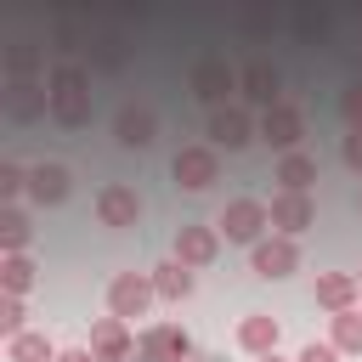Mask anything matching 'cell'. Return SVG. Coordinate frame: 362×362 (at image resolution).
Returning <instances> with one entry per match:
<instances>
[{
  "instance_id": "cell-1",
  "label": "cell",
  "mask_w": 362,
  "mask_h": 362,
  "mask_svg": "<svg viewBox=\"0 0 362 362\" xmlns=\"http://www.w3.org/2000/svg\"><path fill=\"white\" fill-rule=\"evenodd\" d=\"M187 90H192L209 113H215V107H232L226 96L238 90V68H232L226 57H198V62H192V74H187Z\"/></svg>"
},
{
  "instance_id": "cell-2",
  "label": "cell",
  "mask_w": 362,
  "mask_h": 362,
  "mask_svg": "<svg viewBox=\"0 0 362 362\" xmlns=\"http://www.w3.org/2000/svg\"><path fill=\"white\" fill-rule=\"evenodd\" d=\"M153 300H158V294H153V272H119V277L107 283V317H119V322L147 317Z\"/></svg>"
},
{
  "instance_id": "cell-3",
  "label": "cell",
  "mask_w": 362,
  "mask_h": 362,
  "mask_svg": "<svg viewBox=\"0 0 362 362\" xmlns=\"http://www.w3.org/2000/svg\"><path fill=\"white\" fill-rule=\"evenodd\" d=\"M0 113H6L11 124L51 119V85H40V79H6V90H0Z\"/></svg>"
},
{
  "instance_id": "cell-4",
  "label": "cell",
  "mask_w": 362,
  "mask_h": 362,
  "mask_svg": "<svg viewBox=\"0 0 362 362\" xmlns=\"http://www.w3.org/2000/svg\"><path fill=\"white\" fill-rule=\"evenodd\" d=\"M215 226H221V238H226V243H249V249H255V243H260V232L272 226V209H266L260 198H232V204L221 209V221H215Z\"/></svg>"
},
{
  "instance_id": "cell-5",
  "label": "cell",
  "mask_w": 362,
  "mask_h": 362,
  "mask_svg": "<svg viewBox=\"0 0 362 362\" xmlns=\"http://www.w3.org/2000/svg\"><path fill=\"white\" fill-rule=\"evenodd\" d=\"M192 356V339L181 322H147L136 334V362H187Z\"/></svg>"
},
{
  "instance_id": "cell-6",
  "label": "cell",
  "mask_w": 362,
  "mask_h": 362,
  "mask_svg": "<svg viewBox=\"0 0 362 362\" xmlns=\"http://www.w3.org/2000/svg\"><path fill=\"white\" fill-rule=\"evenodd\" d=\"M238 96L255 102L260 113L277 107V102H283V74H277V62H272V57H249V62L238 68Z\"/></svg>"
},
{
  "instance_id": "cell-7",
  "label": "cell",
  "mask_w": 362,
  "mask_h": 362,
  "mask_svg": "<svg viewBox=\"0 0 362 362\" xmlns=\"http://www.w3.org/2000/svg\"><path fill=\"white\" fill-rule=\"evenodd\" d=\"M170 175H175V187H187V192H209V187L221 181V158H215L209 141H198V147H181V153L170 158Z\"/></svg>"
},
{
  "instance_id": "cell-8",
  "label": "cell",
  "mask_w": 362,
  "mask_h": 362,
  "mask_svg": "<svg viewBox=\"0 0 362 362\" xmlns=\"http://www.w3.org/2000/svg\"><path fill=\"white\" fill-rule=\"evenodd\" d=\"M260 141L277 147V153H300V141H305V113H300L294 102L266 107V113H260Z\"/></svg>"
},
{
  "instance_id": "cell-9",
  "label": "cell",
  "mask_w": 362,
  "mask_h": 362,
  "mask_svg": "<svg viewBox=\"0 0 362 362\" xmlns=\"http://www.w3.org/2000/svg\"><path fill=\"white\" fill-rule=\"evenodd\" d=\"M136 221H141V192L124 187V181H107V187L96 192V226L124 232V226H136Z\"/></svg>"
},
{
  "instance_id": "cell-10",
  "label": "cell",
  "mask_w": 362,
  "mask_h": 362,
  "mask_svg": "<svg viewBox=\"0 0 362 362\" xmlns=\"http://www.w3.org/2000/svg\"><path fill=\"white\" fill-rule=\"evenodd\" d=\"M260 136V124H255V113L249 107H215L209 113V147H226V153H238V147H249Z\"/></svg>"
},
{
  "instance_id": "cell-11",
  "label": "cell",
  "mask_w": 362,
  "mask_h": 362,
  "mask_svg": "<svg viewBox=\"0 0 362 362\" xmlns=\"http://www.w3.org/2000/svg\"><path fill=\"white\" fill-rule=\"evenodd\" d=\"M215 255H221V226H198V221L175 226V260H181L187 272L215 266Z\"/></svg>"
},
{
  "instance_id": "cell-12",
  "label": "cell",
  "mask_w": 362,
  "mask_h": 362,
  "mask_svg": "<svg viewBox=\"0 0 362 362\" xmlns=\"http://www.w3.org/2000/svg\"><path fill=\"white\" fill-rule=\"evenodd\" d=\"M249 272L255 277H288V272H300V243L294 238H260L249 249Z\"/></svg>"
},
{
  "instance_id": "cell-13",
  "label": "cell",
  "mask_w": 362,
  "mask_h": 362,
  "mask_svg": "<svg viewBox=\"0 0 362 362\" xmlns=\"http://www.w3.org/2000/svg\"><path fill=\"white\" fill-rule=\"evenodd\" d=\"M90 356H96V362H136L130 322H119V317H96V322H90Z\"/></svg>"
},
{
  "instance_id": "cell-14",
  "label": "cell",
  "mask_w": 362,
  "mask_h": 362,
  "mask_svg": "<svg viewBox=\"0 0 362 362\" xmlns=\"http://www.w3.org/2000/svg\"><path fill=\"white\" fill-rule=\"evenodd\" d=\"M113 141H119V147H153V141H158V119H153V107L124 102V107L113 113Z\"/></svg>"
},
{
  "instance_id": "cell-15",
  "label": "cell",
  "mask_w": 362,
  "mask_h": 362,
  "mask_svg": "<svg viewBox=\"0 0 362 362\" xmlns=\"http://www.w3.org/2000/svg\"><path fill=\"white\" fill-rule=\"evenodd\" d=\"M266 209H272V226H277V238H300V232L317 221V204H311V192H277Z\"/></svg>"
},
{
  "instance_id": "cell-16",
  "label": "cell",
  "mask_w": 362,
  "mask_h": 362,
  "mask_svg": "<svg viewBox=\"0 0 362 362\" xmlns=\"http://www.w3.org/2000/svg\"><path fill=\"white\" fill-rule=\"evenodd\" d=\"M356 300H362V283H356V272H317V305H322L328 317H339V311H356Z\"/></svg>"
},
{
  "instance_id": "cell-17",
  "label": "cell",
  "mask_w": 362,
  "mask_h": 362,
  "mask_svg": "<svg viewBox=\"0 0 362 362\" xmlns=\"http://www.w3.org/2000/svg\"><path fill=\"white\" fill-rule=\"evenodd\" d=\"M277 339H283V322H277V317H266V311H249V317L238 322V345H243L249 356H272V351H277Z\"/></svg>"
},
{
  "instance_id": "cell-18",
  "label": "cell",
  "mask_w": 362,
  "mask_h": 362,
  "mask_svg": "<svg viewBox=\"0 0 362 362\" xmlns=\"http://www.w3.org/2000/svg\"><path fill=\"white\" fill-rule=\"evenodd\" d=\"M28 198H34L40 209L62 204V198H68V170H62V164H34V170H28Z\"/></svg>"
},
{
  "instance_id": "cell-19",
  "label": "cell",
  "mask_w": 362,
  "mask_h": 362,
  "mask_svg": "<svg viewBox=\"0 0 362 362\" xmlns=\"http://www.w3.org/2000/svg\"><path fill=\"white\" fill-rule=\"evenodd\" d=\"M0 68H6L11 79H34V74L45 68V45H40V40H11V45L0 51Z\"/></svg>"
},
{
  "instance_id": "cell-20",
  "label": "cell",
  "mask_w": 362,
  "mask_h": 362,
  "mask_svg": "<svg viewBox=\"0 0 362 362\" xmlns=\"http://www.w3.org/2000/svg\"><path fill=\"white\" fill-rule=\"evenodd\" d=\"M34 283H40V266H34L28 255H0V294L23 300V294H28Z\"/></svg>"
},
{
  "instance_id": "cell-21",
  "label": "cell",
  "mask_w": 362,
  "mask_h": 362,
  "mask_svg": "<svg viewBox=\"0 0 362 362\" xmlns=\"http://www.w3.org/2000/svg\"><path fill=\"white\" fill-rule=\"evenodd\" d=\"M51 96H90V62H51Z\"/></svg>"
},
{
  "instance_id": "cell-22",
  "label": "cell",
  "mask_w": 362,
  "mask_h": 362,
  "mask_svg": "<svg viewBox=\"0 0 362 362\" xmlns=\"http://www.w3.org/2000/svg\"><path fill=\"white\" fill-rule=\"evenodd\" d=\"M90 119H96V102H90V96H51V124H62V130H90Z\"/></svg>"
},
{
  "instance_id": "cell-23",
  "label": "cell",
  "mask_w": 362,
  "mask_h": 362,
  "mask_svg": "<svg viewBox=\"0 0 362 362\" xmlns=\"http://www.w3.org/2000/svg\"><path fill=\"white\" fill-rule=\"evenodd\" d=\"M328 345H334L339 356H362V311L328 317Z\"/></svg>"
},
{
  "instance_id": "cell-24",
  "label": "cell",
  "mask_w": 362,
  "mask_h": 362,
  "mask_svg": "<svg viewBox=\"0 0 362 362\" xmlns=\"http://www.w3.org/2000/svg\"><path fill=\"white\" fill-rule=\"evenodd\" d=\"M277 181H283V192H311V181H317V158H311V153H283Z\"/></svg>"
},
{
  "instance_id": "cell-25",
  "label": "cell",
  "mask_w": 362,
  "mask_h": 362,
  "mask_svg": "<svg viewBox=\"0 0 362 362\" xmlns=\"http://www.w3.org/2000/svg\"><path fill=\"white\" fill-rule=\"evenodd\" d=\"M28 238H34V226H28V215L11 204V209H0V255H28Z\"/></svg>"
},
{
  "instance_id": "cell-26",
  "label": "cell",
  "mask_w": 362,
  "mask_h": 362,
  "mask_svg": "<svg viewBox=\"0 0 362 362\" xmlns=\"http://www.w3.org/2000/svg\"><path fill=\"white\" fill-rule=\"evenodd\" d=\"M153 294H158V300H187V294H192V272H187L181 260L153 266Z\"/></svg>"
},
{
  "instance_id": "cell-27",
  "label": "cell",
  "mask_w": 362,
  "mask_h": 362,
  "mask_svg": "<svg viewBox=\"0 0 362 362\" xmlns=\"http://www.w3.org/2000/svg\"><path fill=\"white\" fill-rule=\"evenodd\" d=\"M124 62H130V45H124L119 34H96V40H90V68H96V74H119Z\"/></svg>"
},
{
  "instance_id": "cell-28",
  "label": "cell",
  "mask_w": 362,
  "mask_h": 362,
  "mask_svg": "<svg viewBox=\"0 0 362 362\" xmlns=\"http://www.w3.org/2000/svg\"><path fill=\"white\" fill-rule=\"evenodd\" d=\"M62 351L45 339V334H17L11 345H6V362H57Z\"/></svg>"
},
{
  "instance_id": "cell-29",
  "label": "cell",
  "mask_w": 362,
  "mask_h": 362,
  "mask_svg": "<svg viewBox=\"0 0 362 362\" xmlns=\"http://www.w3.org/2000/svg\"><path fill=\"white\" fill-rule=\"evenodd\" d=\"M294 40H300V45H322V40H328V17H322V11H300V17H294Z\"/></svg>"
},
{
  "instance_id": "cell-30",
  "label": "cell",
  "mask_w": 362,
  "mask_h": 362,
  "mask_svg": "<svg viewBox=\"0 0 362 362\" xmlns=\"http://www.w3.org/2000/svg\"><path fill=\"white\" fill-rule=\"evenodd\" d=\"M23 317H28V311H23V300L0 294V339H6V345H11L17 334H28V328H23Z\"/></svg>"
},
{
  "instance_id": "cell-31",
  "label": "cell",
  "mask_w": 362,
  "mask_h": 362,
  "mask_svg": "<svg viewBox=\"0 0 362 362\" xmlns=\"http://www.w3.org/2000/svg\"><path fill=\"white\" fill-rule=\"evenodd\" d=\"M17 192H28V170H17V164H0V204L11 209V198Z\"/></svg>"
},
{
  "instance_id": "cell-32",
  "label": "cell",
  "mask_w": 362,
  "mask_h": 362,
  "mask_svg": "<svg viewBox=\"0 0 362 362\" xmlns=\"http://www.w3.org/2000/svg\"><path fill=\"white\" fill-rule=\"evenodd\" d=\"M339 113H345V124H351V130H356V124H362V79H356V85H345V90H339Z\"/></svg>"
},
{
  "instance_id": "cell-33",
  "label": "cell",
  "mask_w": 362,
  "mask_h": 362,
  "mask_svg": "<svg viewBox=\"0 0 362 362\" xmlns=\"http://www.w3.org/2000/svg\"><path fill=\"white\" fill-rule=\"evenodd\" d=\"M339 158H345V164H351V170L362 175V124H356V130L345 136V147H339Z\"/></svg>"
},
{
  "instance_id": "cell-34",
  "label": "cell",
  "mask_w": 362,
  "mask_h": 362,
  "mask_svg": "<svg viewBox=\"0 0 362 362\" xmlns=\"http://www.w3.org/2000/svg\"><path fill=\"white\" fill-rule=\"evenodd\" d=\"M294 362H339V351H334V345H317V339H311V345H305V351H300Z\"/></svg>"
},
{
  "instance_id": "cell-35",
  "label": "cell",
  "mask_w": 362,
  "mask_h": 362,
  "mask_svg": "<svg viewBox=\"0 0 362 362\" xmlns=\"http://www.w3.org/2000/svg\"><path fill=\"white\" fill-rule=\"evenodd\" d=\"M57 362H96V356H90V345H68Z\"/></svg>"
},
{
  "instance_id": "cell-36",
  "label": "cell",
  "mask_w": 362,
  "mask_h": 362,
  "mask_svg": "<svg viewBox=\"0 0 362 362\" xmlns=\"http://www.w3.org/2000/svg\"><path fill=\"white\" fill-rule=\"evenodd\" d=\"M255 362H283V356H277V351H272V356H255Z\"/></svg>"
},
{
  "instance_id": "cell-37",
  "label": "cell",
  "mask_w": 362,
  "mask_h": 362,
  "mask_svg": "<svg viewBox=\"0 0 362 362\" xmlns=\"http://www.w3.org/2000/svg\"><path fill=\"white\" fill-rule=\"evenodd\" d=\"M356 283H362V277H356Z\"/></svg>"
}]
</instances>
